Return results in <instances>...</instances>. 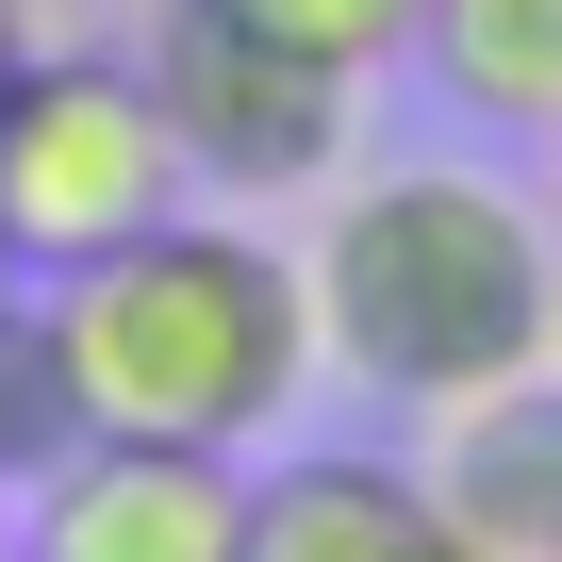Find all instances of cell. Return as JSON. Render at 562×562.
Here are the masks:
<instances>
[{
    "instance_id": "7",
    "label": "cell",
    "mask_w": 562,
    "mask_h": 562,
    "mask_svg": "<svg viewBox=\"0 0 562 562\" xmlns=\"http://www.w3.org/2000/svg\"><path fill=\"white\" fill-rule=\"evenodd\" d=\"M232 562H480L414 463L381 447H299V463H248V546Z\"/></svg>"
},
{
    "instance_id": "10",
    "label": "cell",
    "mask_w": 562,
    "mask_h": 562,
    "mask_svg": "<svg viewBox=\"0 0 562 562\" xmlns=\"http://www.w3.org/2000/svg\"><path fill=\"white\" fill-rule=\"evenodd\" d=\"M232 18H265L281 50H315V67L381 83V67H414V18H430V0H232Z\"/></svg>"
},
{
    "instance_id": "4",
    "label": "cell",
    "mask_w": 562,
    "mask_h": 562,
    "mask_svg": "<svg viewBox=\"0 0 562 562\" xmlns=\"http://www.w3.org/2000/svg\"><path fill=\"white\" fill-rule=\"evenodd\" d=\"M133 67L182 133V182L265 215V199H331L348 149H364V83L315 67V50H281L265 18H232V0H149L133 18Z\"/></svg>"
},
{
    "instance_id": "12",
    "label": "cell",
    "mask_w": 562,
    "mask_h": 562,
    "mask_svg": "<svg viewBox=\"0 0 562 562\" xmlns=\"http://www.w3.org/2000/svg\"><path fill=\"white\" fill-rule=\"evenodd\" d=\"M18 299H34V265H18V248H0V315H18Z\"/></svg>"
},
{
    "instance_id": "3",
    "label": "cell",
    "mask_w": 562,
    "mask_h": 562,
    "mask_svg": "<svg viewBox=\"0 0 562 562\" xmlns=\"http://www.w3.org/2000/svg\"><path fill=\"white\" fill-rule=\"evenodd\" d=\"M182 199H199V182H182V133H166L133 34H67V50L34 34L18 67H0V248H18L34 281L133 248V232L182 215Z\"/></svg>"
},
{
    "instance_id": "11",
    "label": "cell",
    "mask_w": 562,
    "mask_h": 562,
    "mask_svg": "<svg viewBox=\"0 0 562 562\" xmlns=\"http://www.w3.org/2000/svg\"><path fill=\"white\" fill-rule=\"evenodd\" d=\"M18 50H34V0H0V67H18Z\"/></svg>"
},
{
    "instance_id": "6",
    "label": "cell",
    "mask_w": 562,
    "mask_h": 562,
    "mask_svg": "<svg viewBox=\"0 0 562 562\" xmlns=\"http://www.w3.org/2000/svg\"><path fill=\"white\" fill-rule=\"evenodd\" d=\"M430 513L480 546V562H562V364H529V381H496V397H463V414H430Z\"/></svg>"
},
{
    "instance_id": "9",
    "label": "cell",
    "mask_w": 562,
    "mask_h": 562,
    "mask_svg": "<svg viewBox=\"0 0 562 562\" xmlns=\"http://www.w3.org/2000/svg\"><path fill=\"white\" fill-rule=\"evenodd\" d=\"M83 430H100V414H83V364H67V331H50V281H34V299L0 315V496H18V480H50Z\"/></svg>"
},
{
    "instance_id": "1",
    "label": "cell",
    "mask_w": 562,
    "mask_h": 562,
    "mask_svg": "<svg viewBox=\"0 0 562 562\" xmlns=\"http://www.w3.org/2000/svg\"><path fill=\"white\" fill-rule=\"evenodd\" d=\"M315 364L381 414H463L529 364H562V232L480 166H348L315 248Z\"/></svg>"
},
{
    "instance_id": "13",
    "label": "cell",
    "mask_w": 562,
    "mask_h": 562,
    "mask_svg": "<svg viewBox=\"0 0 562 562\" xmlns=\"http://www.w3.org/2000/svg\"><path fill=\"white\" fill-rule=\"evenodd\" d=\"M67 18H116V34H133V18H149V0H67Z\"/></svg>"
},
{
    "instance_id": "8",
    "label": "cell",
    "mask_w": 562,
    "mask_h": 562,
    "mask_svg": "<svg viewBox=\"0 0 562 562\" xmlns=\"http://www.w3.org/2000/svg\"><path fill=\"white\" fill-rule=\"evenodd\" d=\"M414 67H430L480 133L562 149V0H430V18H414Z\"/></svg>"
},
{
    "instance_id": "2",
    "label": "cell",
    "mask_w": 562,
    "mask_h": 562,
    "mask_svg": "<svg viewBox=\"0 0 562 562\" xmlns=\"http://www.w3.org/2000/svg\"><path fill=\"white\" fill-rule=\"evenodd\" d=\"M50 331H67L100 430H133V447H232L248 463L281 414H299V381H315V281H299V248H281L265 215L182 199L133 248H100V265L50 281Z\"/></svg>"
},
{
    "instance_id": "5",
    "label": "cell",
    "mask_w": 562,
    "mask_h": 562,
    "mask_svg": "<svg viewBox=\"0 0 562 562\" xmlns=\"http://www.w3.org/2000/svg\"><path fill=\"white\" fill-rule=\"evenodd\" d=\"M232 546H248V463L133 430H83L50 480H18V529H0V562H232Z\"/></svg>"
}]
</instances>
